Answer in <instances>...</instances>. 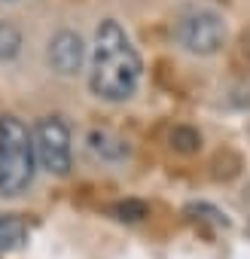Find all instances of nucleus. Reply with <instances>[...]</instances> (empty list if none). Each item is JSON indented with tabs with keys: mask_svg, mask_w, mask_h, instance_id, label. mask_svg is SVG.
Wrapping results in <instances>:
<instances>
[{
	"mask_svg": "<svg viewBox=\"0 0 250 259\" xmlns=\"http://www.w3.org/2000/svg\"><path fill=\"white\" fill-rule=\"evenodd\" d=\"M138 82H141V55L132 46L129 34L113 19L101 22L92 46L89 89L104 101H125L138 92Z\"/></svg>",
	"mask_w": 250,
	"mask_h": 259,
	"instance_id": "1",
	"label": "nucleus"
},
{
	"mask_svg": "<svg viewBox=\"0 0 250 259\" xmlns=\"http://www.w3.org/2000/svg\"><path fill=\"white\" fill-rule=\"evenodd\" d=\"M34 135L16 116H0V195H19L34 180Z\"/></svg>",
	"mask_w": 250,
	"mask_h": 259,
	"instance_id": "2",
	"label": "nucleus"
},
{
	"mask_svg": "<svg viewBox=\"0 0 250 259\" xmlns=\"http://www.w3.org/2000/svg\"><path fill=\"white\" fill-rule=\"evenodd\" d=\"M174 37L192 55H214L226 40V25L211 10L186 7L174 22Z\"/></svg>",
	"mask_w": 250,
	"mask_h": 259,
	"instance_id": "3",
	"label": "nucleus"
},
{
	"mask_svg": "<svg viewBox=\"0 0 250 259\" xmlns=\"http://www.w3.org/2000/svg\"><path fill=\"white\" fill-rule=\"evenodd\" d=\"M34 153L49 174L70 171V132L58 116H43L34 128Z\"/></svg>",
	"mask_w": 250,
	"mask_h": 259,
	"instance_id": "4",
	"label": "nucleus"
},
{
	"mask_svg": "<svg viewBox=\"0 0 250 259\" xmlns=\"http://www.w3.org/2000/svg\"><path fill=\"white\" fill-rule=\"evenodd\" d=\"M86 61V43L79 34L73 31H58L52 40H49V64L61 73V76H70L82 67Z\"/></svg>",
	"mask_w": 250,
	"mask_h": 259,
	"instance_id": "5",
	"label": "nucleus"
},
{
	"mask_svg": "<svg viewBox=\"0 0 250 259\" xmlns=\"http://www.w3.org/2000/svg\"><path fill=\"white\" fill-rule=\"evenodd\" d=\"M28 241V223L19 213H0V253H10Z\"/></svg>",
	"mask_w": 250,
	"mask_h": 259,
	"instance_id": "6",
	"label": "nucleus"
},
{
	"mask_svg": "<svg viewBox=\"0 0 250 259\" xmlns=\"http://www.w3.org/2000/svg\"><path fill=\"white\" fill-rule=\"evenodd\" d=\"M89 147H92L95 156L110 159V162H119V159L129 156V147H125V141L116 138V135H110V132H92V135H89Z\"/></svg>",
	"mask_w": 250,
	"mask_h": 259,
	"instance_id": "7",
	"label": "nucleus"
},
{
	"mask_svg": "<svg viewBox=\"0 0 250 259\" xmlns=\"http://www.w3.org/2000/svg\"><path fill=\"white\" fill-rule=\"evenodd\" d=\"M168 141H171V147H174L177 153H183V156H192V153L201 150V135L195 132V128H189V125H174L171 135H168Z\"/></svg>",
	"mask_w": 250,
	"mask_h": 259,
	"instance_id": "8",
	"label": "nucleus"
},
{
	"mask_svg": "<svg viewBox=\"0 0 250 259\" xmlns=\"http://www.w3.org/2000/svg\"><path fill=\"white\" fill-rule=\"evenodd\" d=\"M22 52V31L13 22H0V61H13Z\"/></svg>",
	"mask_w": 250,
	"mask_h": 259,
	"instance_id": "9",
	"label": "nucleus"
},
{
	"mask_svg": "<svg viewBox=\"0 0 250 259\" xmlns=\"http://www.w3.org/2000/svg\"><path fill=\"white\" fill-rule=\"evenodd\" d=\"M110 213H113L116 220H122V223H138V220H144V217L150 213V207H147V201L129 198V201H116V204L110 207Z\"/></svg>",
	"mask_w": 250,
	"mask_h": 259,
	"instance_id": "10",
	"label": "nucleus"
}]
</instances>
